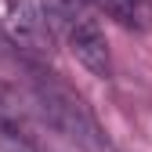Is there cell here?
I'll use <instances>...</instances> for the list:
<instances>
[{"label": "cell", "mask_w": 152, "mask_h": 152, "mask_svg": "<svg viewBox=\"0 0 152 152\" xmlns=\"http://www.w3.org/2000/svg\"><path fill=\"white\" fill-rule=\"evenodd\" d=\"M36 105H40L44 123L54 134L69 138L76 148H83V152H109V141L102 134L98 120H94L87 112V105L76 98L72 91H65L62 83L40 76V80H36Z\"/></svg>", "instance_id": "obj_1"}, {"label": "cell", "mask_w": 152, "mask_h": 152, "mask_svg": "<svg viewBox=\"0 0 152 152\" xmlns=\"http://www.w3.org/2000/svg\"><path fill=\"white\" fill-rule=\"evenodd\" d=\"M7 29L11 44L29 54H51L54 47V22L47 0H7Z\"/></svg>", "instance_id": "obj_2"}, {"label": "cell", "mask_w": 152, "mask_h": 152, "mask_svg": "<svg viewBox=\"0 0 152 152\" xmlns=\"http://www.w3.org/2000/svg\"><path fill=\"white\" fill-rule=\"evenodd\" d=\"M58 29H65V40H69V47H72V54H76V62H80L83 69H91L94 76H102V80L112 72V58H109L105 33H102V26L87 15L83 4L76 7L72 15H65L62 22H58Z\"/></svg>", "instance_id": "obj_3"}, {"label": "cell", "mask_w": 152, "mask_h": 152, "mask_svg": "<svg viewBox=\"0 0 152 152\" xmlns=\"http://www.w3.org/2000/svg\"><path fill=\"white\" fill-rule=\"evenodd\" d=\"M94 4L120 26H141L145 22V0H94Z\"/></svg>", "instance_id": "obj_4"}, {"label": "cell", "mask_w": 152, "mask_h": 152, "mask_svg": "<svg viewBox=\"0 0 152 152\" xmlns=\"http://www.w3.org/2000/svg\"><path fill=\"white\" fill-rule=\"evenodd\" d=\"M15 51H18V47H15L11 40H4V33H0V65L11 62V58H15Z\"/></svg>", "instance_id": "obj_5"}]
</instances>
